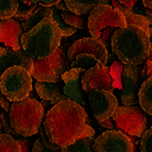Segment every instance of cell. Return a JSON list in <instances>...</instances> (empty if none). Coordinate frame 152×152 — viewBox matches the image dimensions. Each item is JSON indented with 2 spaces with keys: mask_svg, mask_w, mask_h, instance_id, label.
Here are the masks:
<instances>
[{
  "mask_svg": "<svg viewBox=\"0 0 152 152\" xmlns=\"http://www.w3.org/2000/svg\"><path fill=\"white\" fill-rule=\"evenodd\" d=\"M1 126L4 128V131L7 132V134H13V135H17L14 130L12 129L11 127V122H10V117H9L8 113H5V112H2V114H1Z\"/></svg>",
  "mask_w": 152,
  "mask_h": 152,
  "instance_id": "obj_31",
  "label": "cell"
},
{
  "mask_svg": "<svg viewBox=\"0 0 152 152\" xmlns=\"http://www.w3.org/2000/svg\"><path fill=\"white\" fill-rule=\"evenodd\" d=\"M70 68L67 54L58 48L49 58L41 61H33L31 77L38 82L58 83L62 81V76Z\"/></svg>",
  "mask_w": 152,
  "mask_h": 152,
  "instance_id": "obj_6",
  "label": "cell"
},
{
  "mask_svg": "<svg viewBox=\"0 0 152 152\" xmlns=\"http://www.w3.org/2000/svg\"><path fill=\"white\" fill-rule=\"evenodd\" d=\"M54 8L56 9V10H62V12H67V7H66V4H65V2L64 1H58V3L56 5H54Z\"/></svg>",
  "mask_w": 152,
  "mask_h": 152,
  "instance_id": "obj_40",
  "label": "cell"
},
{
  "mask_svg": "<svg viewBox=\"0 0 152 152\" xmlns=\"http://www.w3.org/2000/svg\"><path fill=\"white\" fill-rule=\"evenodd\" d=\"M32 89V77L21 67H11L0 77V91L12 102L27 99Z\"/></svg>",
  "mask_w": 152,
  "mask_h": 152,
  "instance_id": "obj_5",
  "label": "cell"
},
{
  "mask_svg": "<svg viewBox=\"0 0 152 152\" xmlns=\"http://www.w3.org/2000/svg\"><path fill=\"white\" fill-rule=\"evenodd\" d=\"M52 10H53V7H52V8H44V7H42L41 10L38 11L36 14H34L32 17H30L29 19H27V20L23 21L20 25H21V27H23L25 33L31 31L35 26H37L38 23H41L43 19H45L46 17H51Z\"/></svg>",
  "mask_w": 152,
  "mask_h": 152,
  "instance_id": "obj_22",
  "label": "cell"
},
{
  "mask_svg": "<svg viewBox=\"0 0 152 152\" xmlns=\"http://www.w3.org/2000/svg\"><path fill=\"white\" fill-rule=\"evenodd\" d=\"M121 102L124 107H132L138 101V93L142 84L138 66L124 65L122 70Z\"/></svg>",
  "mask_w": 152,
  "mask_h": 152,
  "instance_id": "obj_11",
  "label": "cell"
},
{
  "mask_svg": "<svg viewBox=\"0 0 152 152\" xmlns=\"http://www.w3.org/2000/svg\"><path fill=\"white\" fill-rule=\"evenodd\" d=\"M41 103V105L43 107V109H44V113H45V115L48 113L49 111L51 110V105H50V103H49V101H45V100H43L42 102H39Z\"/></svg>",
  "mask_w": 152,
  "mask_h": 152,
  "instance_id": "obj_39",
  "label": "cell"
},
{
  "mask_svg": "<svg viewBox=\"0 0 152 152\" xmlns=\"http://www.w3.org/2000/svg\"><path fill=\"white\" fill-rule=\"evenodd\" d=\"M18 66L31 74L33 61L25 53L23 48L14 51L9 47H0V77L7 69Z\"/></svg>",
  "mask_w": 152,
  "mask_h": 152,
  "instance_id": "obj_15",
  "label": "cell"
},
{
  "mask_svg": "<svg viewBox=\"0 0 152 152\" xmlns=\"http://www.w3.org/2000/svg\"><path fill=\"white\" fill-rule=\"evenodd\" d=\"M19 8V2L15 0H0V19L7 20L14 17Z\"/></svg>",
  "mask_w": 152,
  "mask_h": 152,
  "instance_id": "obj_24",
  "label": "cell"
},
{
  "mask_svg": "<svg viewBox=\"0 0 152 152\" xmlns=\"http://www.w3.org/2000/svg\"><path fill=\"white\" fill-rule=\"evenodd\" d=\"M39 133H41V140H42V142H43V144L45 145L46 148H48V149L51 150V151H58V150L61 149L58 146H56V145H54L53 142H50V140H49L47 134H46L43 124H42L41 128H39Z\"/></svg>",
  "mask_w": 152,
  "mask_h": 152,
  "instance_id": "obj_30",
  "label": "cell"
},
{
  "mask_svg": "<svg viewBox=\"0 0 152 152\" xmlns=\"http://www.w3.org/2000/svg\"><path fill=\"white\" fill-rule=\"evenodd\" d=\"M1 134H2V133H1V128H0V135H1Z\"/></svg>",
  "mask_w": 152,
  "mask_h": 152,
  "instance_id": "obj_48",
  "label": "cell"
},
{
  "mask_svg": "<svg viewBox=\"0 0 152 152\" xmlns=\"http://www.w3.org/2000/svg\"><path fill=\"white\" fill-rule=\"evenodd\" d=\"M88 100L97 122L111 118L118 107L117 99L112 91L97 89L89 93Z\"/></svg>",
  "mask_w": 152,
  "mask_h": 152,
  "instance_id": "obj_10",
  "label": "cell"
},
{
  "mask_svg": "<svg viewBox=\"0 0 152 152\" xmlns=\"http://www.w3.org/2000/svg\"><path fill=\"white\" fill-rule=\"evenodd\" d=\"M142 7L152 9V0H142Z\"/></svg>",
  "mask_w": 152,
  "mask_h": 152,
  "instance_id": "obj_41",
  "label": "cell"
},
{
  "mask_svg": "<svg viewBox=\"0 0 152 152\" xmlns=\"http://www.w3.org/2000/svg\"><path fill=\"white\" fill-rule=\"evenodd\" d=\"M37 93H36V91H34V89H32V91H30V94H29V97L28 98L30 99H33V100H36V98H37Z\"/></svg>",
  "mask_w": 152,
  "mask_h": 152,
  "instance_id": "obj_43",
  "label": "cell"
},
{
  "mask_svg": "<svg viewBox=\"0 0 152 152\" xmlns=\"http://www.w3.org/2000/svg\"><path fill=\"white\" fill-rule=\"evenodd\" d=\"M147 61H149L152 63V43H151V46H150V50H149V54H148Z\"/></svg>",
  "mask_w": 152,
  "mask_h": 152,
  "instance_id": "obj_44",
  "label": "cell"
},
{
  "mask_svg": "<svg viewBox=\"0 0 152 152\" xmlns=\"http://www.w3.org/2000/svg\"><path fill=\"white\" fill-rule=\"evenodd\" d=\"M118 131L134 137H142L147 127V117L140 107H118L112 116Z\"/></svg>",
  "mask_w": 152,
  "mask_h": 152,
  "instance_id": "obj_8",
  "label": "cell"
},
{
  "mask_svg": "<svg viewBox=\"0 0 152 152\" xmlns=\"http://www.w3.org/2000/svg\"><path fill=\"white\" fill-rule=\"evenodd\" d=\"M109 70V67L99 64V65L85 71L81 79L82 89L84 93L89 94L97 89L113 91L114 82L110 77Z\"/></svg>",
  "mask_w": 152,
  "mask_h": 152,
  "instance_id": "obj_12",
  "label": "cell"
},
{
  "mask_svg": "<svg viewBox=\"0 0 152 152\" xmlns=\"http://www.w3.org/2000/svg\"><path fill=\"white\" fill-rule=\"evenodd\" d=\"M151 43L146 32L134 26L117 29L113 34V53L126 65L138 66L147 61Z\"/></svg>",
  "mask_w": 152,
  "mask_h": 152,
  "instance_id": "obj_2",
  "label": "cell"
},
{
  "mask_svg": "<svg viewBox=\"0 0 152 152\" xmlns=\"http://www.w3.org/2000/svg\"><path fill=\"white\" fill-rule=\"evenodd\" d=\"M68 12L75 15L83 16L91 14L97 7L102 4H109L107 0H66L64 1Z\"/></svg>",
  "mask_w": 152,
  "mask_h": 152,
  "instance_id": "obj_18",
  "label": "cell"
},
{
  "mask_svg": "<svg viewBox=\"0 0 152 152\" xmlns=\"http://www.w3.org/2000/svg\"><path fill=\"white\" fill-rule=\"evenodd\" d=\"M87 27L91 38L98 41L103 29L107 27L124 29L127 27V23L124 14L120 11L112 8L110 4H102L97 7L89 14Z\"/></svg>",
  "mask_w": 152,
  "mask_h": 152,
  "instance_id": "obj_7",
  "label": "cell"
},
{
  "mask_svg": "<svg viewBox=\"0 0 152 152\" xmlns=\"http://www.w3.org/2000/svg\"><path fill=\"white\" fill-rule=\"evenodd\" d=\"M101 64V62L99 61L96 56H91V54H78L76 58H74V61L70 63V68L71 69H83V70L87 71L88 69L93 68L95 66Z\"/></svg>",
  "mask_w": 152,
  "mask_h": 152,
  "instance_id": "obj_20",
  "label": "cell"
},
{
  "mask_svg": "<svg viewBox=\"0 0 152 152\" xmlns=\"http://www.w3.org/2000/svg\"><path fill=\"white\" fill-rule=\"evenodd\" d=\"M12 104H13L12 101L8 100V99L5 98V97L0 93V107H1V109L4 110L5 113H10Z\"/></svg>",
  "mask_w": 152,
  "mask_h": 152,
  "instance_id": "obj_34",
  "label": "cell"
},
{
  "mask_svg": "<svg viewBox=\"0 0 152 152\" xmlns=\"http://www.w3.org/2000/svg\"><path fill=\"white\" fill-rule=\"evenodd\" d=\"M45 113L37 100L27 98L18 102H13L10 111L11 127L23 137L35 135L43 124Z\"/></svg>",
  "mask_w": 152,
  "mask_h": 152,
  "instance_id": "obj_4",
  "label": "cell"
},
{
  "mask_svg": "<svg viewBox=\"0 0 152 152\" xmlns=\"http://www.w3.org/2000/svg\"><path fill=\"white\" fill-rule=\"evenodd\" d=\"M51 18H52V20L58 25L63 38L69 37L70 35H72V34L76 33L77 29L72 28V27H70V26H68V25H66L61 16V12H58L54 7H53V10H52V14H51Z\"/></svg>",
  "mask_w": 152,
  "mask_h": 152,
  "instance_id": "obj_25",
  "label": "cell"
},
{
  "mask_svg": "<svg viewBox=\"0 0 152 152\" xmlns=\"http://www.w3.org/2000/svg\"><path fill=\"white\" fill-rule=\"evenodd\" d=\"M86 119L84 107L71 100H65L53 105L46 114L44 129L51 142L65 148L83 135Z\"/></svg>",
  "mask_w": 152,
  "mask_h": 152,
  "instance_id": "obj_1",
  "label": "cell"
},
{
  "mask_svg": "<svg viewBox=\"0 0 152 152\" xmlns=\"http://www.w3.org/2000/svg\"><path fill=\"white\" fill-rule=\"evenodd\" d=\"M82 53L91 54V56H96L103 66H105V64H107V49L101 43H99V41H96L94 38H81L79 41H76L74 44H71L69 46L68 51H67V58H68L69 62L71 63L78 54Z\"/></svg>",
  "mask_w": 152,
  "mask_h": 152,
  "instance_id": "obj_13",
  "label": "cell"
},
{
  "mask_svg": "<svg viewBox=\"0 0 152 152\" xmlns=\"http://www.w3.org/2000/svg\"><path fill=\"white\" fill-rule=\"evenodd\" d=\"M138 102L142 111L152 115V78L142 81L138 93Z\"/></svg>",
  "mask_w": 152,
  "mask_h": 152,
  "instance_id": "obj_19",
  "label": "cell"
},
{
  "mask_svg": "<svg viewBox=\"0 0 152 152\" xmlns=\"http://www.w3.org/2000/svg\"><path fill=\"white\" fill-rule=\"evenodd\" d=\"M62 34L51 17H46L29 32L23 33L21 47L32 61L47 58L60 48Z\"/></svg>",
  "mask_w": 152,
  "mask_h": 152,
  "instance_id": "obj_3",
  "label": "cell"
},
{
  "mask_svg": "<svg viewBox=\"0 0 152 152\" xmlns=\"http://www.w3.org/2000/svg\"><path fill=\"white\" fill-rule=\"evenodd\" d=\"M1 114H2V112H1V107H0V117H1ZM0 128H1V118H0Z\"/></svg>",
  "mask_w": 152,
  "mask_h": 152,
  "instance_id": "obj_47",
  "label": "cell"
},
{
  "mask_svg": "<svg viewBox=\"0 0 152 152\" xmlns=\"http://www.w3.org/2000/svg\"><path fill=\"white\" fill-rule=\"evenodd\" d=\"M140 77H142V80L145 81L149 78H152V63L149 61H146L144 68L140 70Z\"/></svg>",
  "mask_w": 152,
  "mask_h": 152,
  "instance_id": "obj_32",
  "label": "cell"
},
{
  "mask_svg": "<svg viewBox=\"0 0 152 152\" xmlns=\"http://www.w3.org/2000/svg\"><path fill=\"white\" fill-rule=\"evenodd\" d=\"M144 11H145V13H146L147 15H149V16H151V17H152V9H148V8H145V7H144Z\"/></svg>",
  "mask_w": 152,
  "mask_h": 152,
  "instance_id": "obj_45",
  "label": "cell"
},
{
  "mask_svg": "<svg viewBox=\"0 0 152 152\" xmlns=\"http://www.w3.org/2000/svg\"><path fill=\"white\" fill-rule=\"evenodd\" d=\"M149 33H150V36H149V41L151 42V39H152V27H151V28H149Z\"/></svg>",
  "mask_w": 152,
  "mask_h": 152,
  "instance_id": "obj_46",
  "label": "cell"
},
{
  "mask_svg": "<svg viewBox=\"0 0 152 152\" xmlns=\"http://www.w3.org/2000/svg\"><path fill=\"white\" fill-rule=\"evenodd\" d=\"M32 152H58V151H51V150H49L48 148L45 147V145L43 144L41 138H37L32 146Z\"/></svg>",
  "mask_w": 152,
  "mask_h": 152,
  "instance_id": "obj_33",
  "label": "cell"
},
{
  "mask_svg": "<svg viewBox=\"0 0 152 152\" xmlns=\"http://www.w3.org/2000/svg\"><path fill=\"white\" fill-rule=\"evenodd\" d=\"M23 31L20 23L14 18L1 20L0 19V43H3L7 47L18 51L21 48V37Z\"/></svg>",
  "mask_w": 152,
  "mask_h": 152,
  "instance_id": "obj_16",
  "label": "cell"
},
{
  "mask_svg": "<svg viewBox=\"0 0 152 152\" xmlns=\"http://www.w3.org/2000/svg\"><path fill=\"white\" fill-rule=\"evenodd\" d=\"M95 130L93 129V128L91 127V126H88L87 124L86 126V128H85V131H84V133H83V135L82 136L83 137H93L95 135Z\"/></svg>",
  "mask_w": 152,
  "mask_h": 152,
  "instance_id": "obj_38",
  "label": "cell"
},
{
  "mask_svg": "<svg viewBox=\"0 0 152 152\" xmlns=\"http://www.w3.org/2000/svg\"><path fill=\"white\" fill-rule=\"evenodd\" d=\"M117 30V28H112V27H107L105 28V30H103V32L101 33V35L99 37V43H101L102 45L105 47V49H111V42H112V37H113V34L115 33V31Z\"/></svg>",
  "mask_w": 152,
  "mask_h": 152,
  "instance_id": "obj_29",
  "label": "cell"
},
{
  "mask_svg": "<svg viewBox=\"0 0 152 152\" xmlns=\"http://www.w3.org/2000/svg\"><path fill=\"white\" fill-rule=\"evenodd\" d=\"M20 145L21 152H32V142L28 140H16Z\"/></svg>",
  "mask_w": 152,
  "mask_h": 152,
  "instance_id": "obj_35",
  "label": "cell"
},
{
  "mask_svg": "<svg viewBox=\"0 0 152 152\" xmlns=\"http://www.w3.org/2000/svg\"><path fill=\"white\" fill-rule=\"evenodd\" d=\"M99 126L100 127H103V128H107V129L110 130H116V124H115L114 120L112 119V117L111 118H109V119L107 120H104V121H101V122H98Z\"/></svg>",
  "mask_w": 152,
  "mask_h": 152,
  "instance_id": "obj_36",
  "label": "cell"
},
{
  "mask_svg": "<svg viewBox=\"0 0 152 152\" xmlns=\"http://www.w3.org/2000/svg\"><path fill=\"white\" fill-rule=\"evenodd\" d=\"M140 152H152V127L140 137Z\"/></svg>",
  "mask_w": 152,
  "mask_h": 152,
  "instance_id": "obj_28",
  "label": "cell"
},
{
  "mask_svg": "<svg viewBox=\"0 0 152 152\" xmlns=\"http://www.w3.org/2000/svg\"><path fill=\"white\" fill-rule=\"evenodd\" d=\"M118 2L124 5V7H126L127 9H132L134 7L135 3H137V0H120Z\"/></svg>",
  "mask_w": 152,
  "mask_h": 152,
  "instance_id": "obj_37",
  "label": "cell"
},
{
  "mask_svg": "<svg viewBox=\"0 0 152 152\" xmlns=\"http://www.w3.org/2000/svg\"><path fill=\"white\" fill-rule=\"evenodd\" d=\"M85 70L83 69H69L62 76V81L64 83V94L71 101L80 104L82 107H85L84 91L82 89L81 79Z\"/></svg>",
  "mask_w": 152,
  "mask_h": 152,
  "instance_id": "obj_14",
  "label": "cell"
},
{
  "mask_svg": "<svg viewBox=\"0 0 152 152\" xmlns=\"http://www.w3.org/2000/svg\"><path fill=\"white\" fill-rule=\"evenodd\" d=\"M41 9H42V7L39 4H31V5H29L28 8L19 4L18 11L16 12V14L14 15L13 18L18 21H20V23H23V21L27 20V19H29L30 17H32V16L34 15V14H36Z\"/></svg>",
  "mask_w": 152,
  "mask_h": 152,
  "instance_id": "obj_27",
  "label": "cell"
},
{
  "mask_svg": "<svg viewBox=\"0 0 152 152\" xmlns=\"http://www.w3.org/2000/svg\"><path fill=\"white\" fill-rule=\"evenodd\" d=\"M95 142V137L81 136L75 142V144L68 147L61 148V152H94L93 146Z\"/></svg>",
  "mask_w": 152,
  "mask_h": 152,
  "instance_id": "obj_21",
  "label": "cell"
},
{
  "mask_svg": "<svg viewBox=\"0 0 152 152\" xmlns=\"http://www.w3.org/2000/svg\"><path fill=\"white\" fill-rule=\"evenodd\" d=\"M0 93H1V91H0Z\"/></svg>",
  "mask_w": 152,
  "mask_h": 152,
  "instance_id": "obj_49",
  "label": "cell"
},
{
  "mask_svg": "<svg viewBox=\"0 0 152 152\" xmlns=\"http://www.w3.org/2000/svg\"><path fill=\"white\" fill-rule=\"evenodd\" d=\"M0 152H21L20 145L10 134L0 135Z\"/></svg>",
  "mask_w": 152,
  "mask_h": 152,
  "instance_id": "obj_26",
  "label": "cell"
},
{
  "mask_svg": "<svg viewBox=\"0 0 152 152\" xmlns=\"http://www.w3.org/2000/svg\"><path fill=\"white\" fill-rule=\"evenodd\" d=\"M115 54L114 53H107V64H111L112 62H114L115 60Z\"/></svg>",
  "mask_w": 152,
  "mask_h": 152,
  "instance_id": "obj_42",
  "label": "cell"
},
{
  "mask_svg": "<svg viewBox=\"0 0 152 152\" xmlns=\"http://www.w3.org/2000/svg\"><path fill=\"white\" fill-rule=\"evenodd\" d=\"M94 152H134L129 137L118 130L103 132L95 140Z\"/></svg>",
  "mask_w": 152,
  "mask_h": 152,
  "instance_id": "obj_9",
  "label": "cell"
},
{
  "mask_svg": "<svg viewBox=\"0 0 152 152\" xmlns=\"http://www.w3.org/2000/svg\"><path fill=\"white\" fill-rule=\"evenodd\" d=\"M63 81L58 83H47V82H38L35 83V91L38 97L45 101H49L52 105L60 103L65 100H69L64 94Z\"/></svg>",
  "mask_w": 152,
  "mask_h": 152,
  "instance_id": "obj_17",
  "label": "cell"
},
{
  "mask_svg": "<svg viewBox=\"0 0 152 152\" xmlns=\"http://www.w3.org/2000/svg\"><path fill=\"white\" fill-rule=\"evenodd\" d=\"M61 16L63 18L64 23L75 29L83 30L87 27V21H88V16L87 15L78 16L67 11V12H61Z\"/></svg>",
  "mask_w": 152,
  "mask_h": 152,
  "instance_id": "obj_23",
  "label": "cell"
}]
</instances>
